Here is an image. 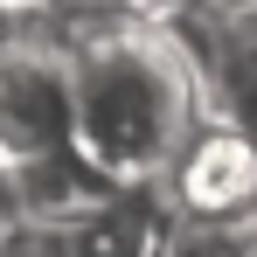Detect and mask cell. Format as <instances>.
<instances>
[{
    "label": "cell",
    "instance_id": "6da1fadb",
    "mask_svg": "<svg viewBox=\"0 0 257 257\" xmlns=\"http://www.w3.org/2000/svg\"><path fill=\"white\" fill-rule=\"evenodd\" d=\"M63 42L77 90V153L111 188L146 195L167 188L174 160L202 132V70L160 14L118 21H28Z\"/></svg>",
    "mask_w": 257,
    "mask_h": 257
},
{
    "label": "cell",
    "instance_id": "7a4b0ae2",
    "mask_svg": "<svg viewBox=\"0 0 257 257\" xmlns=\"http://www.w3.org/2000/svg\"><path fill=\"white\" fill-rule=\"evenodd\" d=\"M77 146V90H70V56L56 35L21 28L0 42V174L56 160Z\"/></svg>",
    "mask_w": 257,
    "mask_h": 257
},
{
    "label": "cell",
    "instance_id": "3957f363",
    "mask_svg": "<svg viewBox=\"0 0 257 257\" xmlns=\"http://www.w3.org/2000/svg\"><path fill=\"white\" fill-rule=\"evenodd\" d=\"M160 195L195 229H250L257 222V139L222 125V118H202V132L174 160Z\"/></svg>",
    "mask_w": 257,
    "mask_h": 257
},
{
    "label": "cell",
    "instance_id": "277c9868",
    "mask_svg": "<svg viewBox=\"0 0 257 257\" xmlns=\"http://www.w3.org/2000/svg\"><path fill=\"white\" fill-rule=\"evenodd\" d=\"M0 7H7V14H14V21L28 28V21H42V14L56 7V0H0Z\"/></svg>",
    "mask_w": 257,
    "mask_h": 257
},
{
    "label": "cell",
    "instance_id": "5b68a950",
    "mask_svg": "<svg viewBox=\"0 0 257 257\" xmlns=\"http://www.w3.org/2000/svg\"><path fill=\"white\" fill-rule=\"evenodd\" d=\"M14 236H21V229H14V215H7V202H0V257H14Z\"/></svg>",
    "mask_w": 257,
    "mask_h": 257
},
{
    "label": "cell",
    "instance_id": "8992f818",
    "mask_svg": "<svg viewBox=\"0 0 257 257\" xmlns=\"http://www.w3.org/2000/svg\"><path fill=\"white\" fill-rule=\"evenodd\" d=\"M14 35H21V21H14V14L0 7V42H14Z\"/></svg>",
    "mask_w": 257,
    "mask_h": 257
},
{
    "label": "cell",
    "instance_id": "52a82bcc",
    "mask_svg": "<svg viewBox=\"0 0 257 257\" xmlns=\"http://www.w3.org/2000/svg\"><path fill=\"white\" fill-rule=\"evenodd\" d=\"M160 7H222V0H153V14Z\"/></svg>",
    "mask_w": 257,
    "mask_h": 257
},
{
    "label": "cell",
    "instance_id": "ba28073f",
    "mask_svg": "<svg viewBox=\"0 0 257 257\" xmlns=\"http://www.w3.org/2000/svg\"><path fill=\"white\" fill-rule=\"evenodd\" d=\"M222 7H229V14H257V0H222Z\"/></svg>",
    "mask_w": 257,
    "mask_h": 257
},
{
    "label": "cell",
    "instance_id": "9c48e42d",
    "mask_svg": "<svg viewBox=\"0 0 257 257\" xmlns=\"http://www.w3.org/2000/svg\"><path fill=\"white\" fill-rule=\"evenodd\" d=\"M250 21H257V14H250Z\"/></svg>",
    "mask_w": 257,
    "mask_h": 257
}]
</instances>
